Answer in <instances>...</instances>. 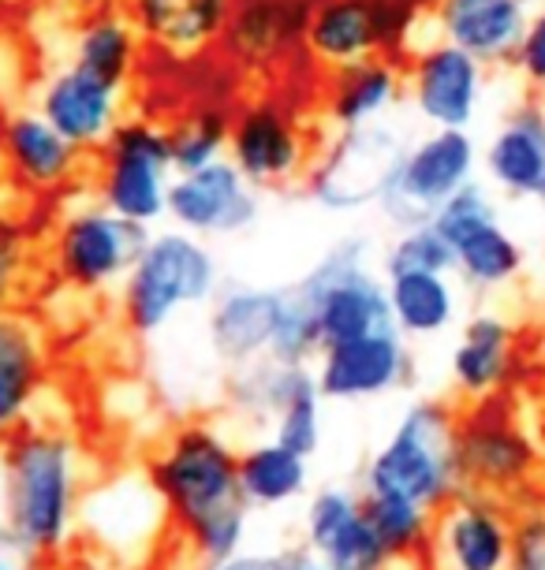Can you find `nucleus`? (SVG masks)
<instances>
[{"instance_id": "nucleus-1", "label": "nucleus", "mask_w": 545, "mask_h": 570, "mask_svg": "<svg viewBox=\"0 0 545 570\" xmlns=\"http://www.w3.org/2000/svg\"><path fill=\"white\" fill-rule=\"evenodd\" d=\"M236 459L240 448L213 422L176 425L149 455V485L198 567L221 563L247 544L251 503L243 500Z\"/></svg>"}, {"instance_id": "nucleus-2", "label": "nucleus", "mask_w": 545, "mask_h": 570, "mask_svg": "<svg viewBox=\"0 0 545 570\" xmlns=\"http://www.w3.org/2000/svg\"><path fill=\"white\" fill-rule=\"evenodd\" d=\"M82 481L87 462L71 433L27 422L0 440V525L19 556L52 559L68 548Z\"/></svg>"}, {"instance_id": "nucleus-3", "label": "nucleus", "mask_w": 545, "mask_h": 570, "mask_svg": "<svg viewBox=\"0 0 545 570\" xmlns=\"http://www.w3.org/2000/svg\"><path fill=\"white\" fill-rule=\"evenodd\" d=\"M459 414L445 400H415L400 411L389 436L370 451L362 466V492L370 497H400L426 511H441L459 497Z\"/></svg>"}, {"instance_id": "nucleus-4", "label": "nucleus", "mask_w": 545, "mask_h": 570, "mask_svg": "<svg viewBox=\"0 0 545 570\" xmlns=\"http://www.w3.org/2000/svg\"><path fill=\"white\" fill-rule=\"evenodd\" d=\"M224 284L213 246L179 228L149 232V239L120 284V317L132 336L154 340L179 314L210 306Z\"/></svg>"}, {"instance_id": "nucleus-5", "label": "nucleus", "mask_w": 545, "mask_h": 570, "mask_svg": "<svg viewBox=\"0 0 545 570\" xmlns=\"http://www.w3.org/2000/svg\"><path fill=\"white\" fill-rule=\"evenodd\" d=\"M292 295L314 317L322 347L392 328L385 276L373 265L370 239H359V235L329 246L306 268V276L292 284Z\"/></svg>"}, {"instance_id": "nucleus-6", "label": "nucleus", "mask_w": 545, "mask_h": 570, "mask_svg": "<svg viewBox=\"0 0 545 570\" xmlns=\"http://www.w3.org/2000/svg\"><path fill=\"white\" fill-rule=\"evenodd\" d=\"M173 149L168 127L154 116H124L98 149L94 190L116 217L149 228L168 220V187H173Z\"/></svg>"}, {"instance_id": "nucleus-7", "label": "nucleus", "mask_w": 545, "mask_h": 570, "mask_svg": "<svg viewBox=\"0 0 545 570\" xmlns=\"http://www.w3.org/2000/svg\"><path fill=\"white\" fill-rule=\"evenodd\" d=\"M422 16L419 0H314L303 52L325 75L373 57L403 60Z\"/></svg>"}, {"instance_id": "nucleus-8", "label": "nucleus", "mask_w": 545, "mask_h": 570, "mask_svg": "<svg viewBox=\"0 0 545 570\" xmlns=\"http://www.w3.org/2000/svg\"><path fill=\"white\" fill-rule=\"evenodd\" d=\"M149 228L116 217L101 202L68 206L49 232V268L64 287L82 295H101L109 287H120L132 273Z\"/></svg>"}, {"instance_id": "nucleus-9", "label": "nucleus", "mask_w": 545, "mask_h": 570, "mask_svg": "<svg viewBox=\"0 0 545 570\" xmlns=\"http://www.w3.org/2000/svg\"><path fill=\"white\" fill-rule=\"evenodd\" d=\"M411 138L389 120L337 131L306 168L303 190L322 209L356 213L378 206Z\"/></svg>"}, {"instance_id": "nucleus-10", "label": "nucleus", "mask_w": 545, "mask_h": 570, "mask_svg": "<svg viewBox=\"0 0 545 570\" xmlns=\"http://www.w3.org/2000/svg\"><path fill=\"white\" fill-rule=\"evenodd\" d=\"M478 142L471 131L456 127H430L426 135L411 138L403 149L397 171L378 202L381 217L397 232L430 224L434 213L456 195L459 187L475 179L478 171Z\"/></svg>"}, {"instance_id": "nucleus-11", "label": "nucleus", "mask_w": 545, "mask_h": 570, "mask_svg": "<svg viewBox=\"0 0 545 570\" xmlns=\"http://www.w3.org/2000/svg\"><path fill=\"white\" fill-rule=\"evenodd\" d=\"M228 160L254 190H292L306 179L314 146L292 105L276 94H254L232 109Z\"/></svg>"}, {"instance_id": "nucleus-12", "label": "nucleus", "mask_w": 545, "mask_h": 570, "mask_svg": "<svg viewBox=\"0 0 545 570\" xmlns=\"http://www.w3.org/2000/svg\"><path fill=\"white\" fill-rule=\"evenodd\" d=\"M403 98L422 124L467 131L486 98V68L430 30L403 57Z\"/></svg>"}, {"instance_id": "nucleus-13", "label": "nucleus", "mask_w": 545, "mask_h": 570, "mask_svg": "<svg viewBox=\"0 0 545 570\" xmlns=\"http://www.w3.org/2000/svg\"><path fill=\"white\" fill-rule=\"evenodd\" d=\"M310 373L325 403H370L411 389L415 354L397 328H385L373 336L322 347L310 362Z\"/></svg>"}, {"instance_id": "nucleus-14", "label": "nucleus", "mask_w": 545, "mask_h": 570, "mask_svg": "<svg viewBox=\"0 0 545 570\" xmlns=\"http://www.w3.org/2000/svg\"><path fill=\"white\" fill-rule=\"evenodd\" d=\"M459 470L467 489L483 492H512L531 478L538 448L523 433V425L512 417L508 403L494 400L471 403V411L459 414Z\"/></svg>"}, {"instance_id": "nucleus-15", "label": "nucleus", "mask_w": 545, "mask_h": 570, "mask_svg": "<svg viewBox=\"0 0 545 570\" xmlns=\"http://www.w3.org/2000/svg\"><path fill=\"white\" fill-rule=\"evenodd\" d=\"M310 12L314 0H232L217 46L236 71L270 79L303 52Z\"/></svg>"}, {"instance_id": "nucleus-16", "label": "nucleus", "mask_w": 545, "mask_h": 570, "mask_svg": "<svg viewBox=\"0 0 545 570\" xmlns=\"http://www.w3.org/2000/svg\"><path fill=\"white\" fill-rule=\"evenodd\" d=\"M262 213L259 190L243 179V171L228 157L213 160L198 171L173 176L168 187V220L173 228L198 235V239H228L254 228Z\"/></svg>"}, {"instance_id": "nucleus-17", "label": "nucleus", "mask_w": 545, "mask_h": 570, "mask_svg": "<svg viewBox=\"0 0 545 570\" xmlns=\"http://www.w3.org/2000/svg\"><path fill=\"white\" fill-rule=\"evenodd\" d=\"M512 511L483 489H464L434 514L430 556L437 570H508Z\"/></svg>"}, {"instance_id": "nucleus-18", "label": "nucleus", "mask_w": 545, "mask_h": 570, "mask_svg": "<svg viewBox=\"0 0 545 570\" xmlns=\"http://www.w3.org/2000/svg\"><path fill=\"white\" fill-rule=\"evenodd\" d=\"M303 552L329 570H397L362 511V497L344 485H322L303 508Z\"/></svg>"}, {"instance_id": "nucleus-19", "label": "nucleus", "mask_w": 545, "mask_h": 570, "mask_svg": "<svg viewBox=\"0 0 545 570\" xmlns=\"http://www.w3.org/2000/svg\"><path fill=\"white\" fill-rule=\"evenodd\" d=\"M0 165L12 187L30 198L64 195L87 171V154L71 146L38 109H16L0 120Z\"/></svg>"}, {"instance_id": "nucleus-20", "label": "nucleus", "mask_w": 545, "mask_h": 570, "mask_svg": "<svg viewBox=\"0 0 545 570\" xmlns=\"http://www.w3.org/2000/svg\"><path fill=\"white\" fill-rule=\"evenodd\" d=\"M284 303H288V287L224 279L217 295L210 298V314H206V336L213 354L228 370L270 358L276 332H281L284 321Z\"/></svg>"}, {"instance_id": "nucleus-21", "label": "nucleus", "mask_w": 545, "mask_h": 570, "mask_svg": "<svg viewBox=\"0 0 545 570\" xmlns=\"http://www.w3.org/2000/svg\"><path fill=\"white\" fill-rule=\"evenodd\" d=\"M127 90L101 82L98 75L64 63L38 86L35 109L68 138L71 146H79L82 154L101 149L116 131V124L124 120Z\"/></svg>"}, {"instance_id": "nucleus-22", "label": "nucleus", "mask_w": 545, "mask_h": 570, "mask_svg": "<svg viewBox=\"0 0 545 570\" xmlns=\"http://www.w3.org/2000/svg\"><path fill=\"white\" fill-rule=\"evenodd\" d=\"M531 12L527 0H434L426 23L448 46L471 52L483 68H505L516 60Z\"/></svg>"}, {"instance_id": "nucleus-23", "label": "nucleus", "mask_w": 545, "mask_h": 570, "mask_svg": "<svg viewBox=\"0 0 545 570\" xmlns=\"http://www.w3.org/2000/svg\"><path fill=\"white\" fill-rule=\"evenodd\" d=\"M519 332L500 314H471L459 328V340L448 358V376L459 400L478 403L505 395V389L519 376Z\"/></svg>"}, {"instance_id": "nucleus-24", "label": "nucleus", "mask_w": 545, "mask_h": 570, "mask_svg": "<svg viewBox=\"0 0 545 570\" xmlns=\"http://www.w3.org/2000/svg\"><path fill=\"white\" fill-rule=\"evenodd\" d=\"M486 183L512 202H545V109L519 101L483 149Z\"/></svg>"}, {"instance_id": "nucleus-25", "label": "nucleus", "mask_w": 545, "mask_h": 570, "mask_svg": "<svg viewBox=\"0 0 545 570\" xmlns=\"http://www.w3.org/2000/svg\"><path fill=\"white\" fill-rule=\"evenodd\" d=\"M228 12L232 0H124L143 46L173 60H195L217 46Z\"/></svg>"}, {"instance_id": "nucleus-26", "label": "nucleus", "mask_w": 545, "mask_h": 570, "mask_svg": "<svg viewBox=\"0 0 545 570\" xmlns=\"http://www.w3.org/2000/svg\"><path fill=\"white\" fill-rule=\"evenodd\" d=\"M49 376L41 328L19 309H0V440L30 422Z\"/></svg>"}, {"instance_id": "nucleus-27", "label": "nucleus", "mask_w": 545, "mask_h": 570, "mask_svg": "<svg viewBox=\"0 0 545 570\" xmlns=\"http://www.w3.org/2000/svg\"><path fill=\"white\" fill-rule=\"evenodd\" d=\"M403 101V60L373 57L340 68L325 82V120L333 131L385 120Z\"/></svg>"}, {"instance_id": "nucleus-28", "label": "nucleus", "mask_w": 545, "mask_h": 570, "mask_svg": "<svg viewBox=\"0 0 545 570\" xmlns=\"http://www.w3.org/2000/svg\"><path fill=\"white\" fill-rule=\"evenodd\" d=\"M392 328L408 343L437 340L459 321V287L452 273H392L385 276Z\"/></svg>"}, {"instance_id": "nucleus-29", "label": "nucleus", "mask_w": 545, "mask_h": 570, "mask_svg": "<svg viewBox=\"0 0 545 570\" xmlns=\"http://www.w3.org/2000/svg\"><path fill=\"white\" fill-rule=\"evenodd\" d=\"M236 470L243 500L251 503V511L288 508V503L303 500L310 492V459L276 444L273 436L251 440L247 448H240Z\"/></svg>"}, {"instance_id": "nucleus-30", "label": "nucleus", "mask_w": 545, "mask_h": 570, "mask_svg": "<svg viewBox=\"0 0 545 570\" xmlns=\"http://www.w3.org/2000/svg\"><path fill=\"white\" fill-rule=\"evenodd\" d=\"M143 60V38H138L135 23L124 12H94L82 19V27L75 30L71 41V63L90 75H98L101 82L127 90Z\"/></svg>"}, {"instance_id": "nucleus-31", "label": "nucleus", "mask_w": 545, "mask_h": 570, "mask_svg": "<svg viewBox=\"0 0 545 570\" xmlns=\"http://www.w3.org/2000/svg\"><path fill=\"white\" fill-rule=\"evenodd\" d=\"M310 365H288L276 358H262L251 365H240L228 376L224 400L247 425H273V417L284 411L288 400L310 381Z\"/></svg>"}, {"instance_id": "nucleus-32", "label": "nucleus", "mask_w": 545, "mask_h": 570, "mask_svg": "<svg viewBox=\"0 0 545 570\" xmlns=\"http://www.w3.org/2000/svg\"><path fill=\"white\" fill-rule=\"evenodd\" d=\"M452 276L464 279L471 292H500V287H512L523 276V265H527V250L523 243L512 235L505 224H483L478 232H471L467 239H459L452 246Z\"/></svg>"}, {"instance_id": "nucleus-33", "label": "nucleus", "mask_w": 545, "mask_h": 570, "mask_svg": "<svg viewBox=\"0 0 545 570\" xmlns=\"http://www.w3.org/2000/svg\"><path fill=\"white\" fill-rule=\"evenodd\" d=\"M168 127V149H173L176 176L198 171L213 160L228 157V135H232V112L224 105H195L184 109Z\"/></svg>"}, {"instance_id": "nucleus-34", "label": "nucleus", "mask_w": 545, "mask_h": 570, "mask_svg": "<svg viewBox=\"0 0 545 570\" xmlns=\"http://www.w3.org/2000/svg\"><path fill=\"white\" fill-rule=\"evenodd\" d=\"M362 511H367L385 552L397 559V563H419L430 552L434 511L400 497H370V492H362Z\"/></svg>"}, {"instance_id": "nucleus-35", "label": "nucleus", "mask_w": 545, "mask_h": 570, "mask_svg": "<svg viewBox=\"0 0 545 570\" xmlns=\"http://www.w3.org/2000/svg\"><path fill=\"white\" fill-rule=\"evenodd\" d=\"M452 246L437 235L434 224L403 228L392 235V243L381 254V276L392 273H452Z\"/></svg>"}, {"instance_id": "nucleus-36", "label": "nucleus", "mask_w": 545, "mask_h": 570, "mask_svg": "<svg viewBox=\"0 0 545 570\" xmlns=\"http://www.w3.org/2000/svg\"><path fill=\"white\" fill-rule=\"evenodd\" d=\"M322 395H318V384L314 376L299 389L288 406L281 414L273 417L270 425V436L276 444H284L288 451H295V455L303 459H314L318 451H322Z\"/></svg>"}, {"instance_id": "nucleus-37", "label": "nucleus", "mask_w": 545, "mask_h": 570, "mask_svg": "<svg viewBox=\"0 0 545 570\" xmlns=\"http://www.w3.org/2000/svg\"><path fill=\"white\" fill-rule=\"evenodd\" d=\"M494 220H500V206L494 198V187L471 179L467 187H459L456 195L434 213L430 224L448 246H456L459 239H467L471 232H478L483 224H494Z\"/></svg>"}, {"instance_id": "nucleus-38", "label": "nucleus", "mask_w": 545, "mask_h": 570, "mask_svg": "<svg viewBox=\"0 0 545 570\" xmlns=\"http://www.w3.org/2000/svg\"><path fill=\"white\" fill-rule=\"evenodd\" d=\"M30 273V228L16 213L0 209V309H12Z\"/></svg>"}, {"instance_id": "nucleus-39", "label": "nucleus", "mask_w": 545, "mask_h": 570, "mask_svg": "<svg viewBox=\"0 0 545 570\" xmlns=\"http://www.w3.org/2000/svg\"><path fill=\"white\" fill-rule=\"evenodd\" d=\"M508 570H545V508H527L512 519Z\"/></svg>"}, {"instance_id": "nucleus-40", "label": "nucleus", "mask_w": 545, "mask_h": 570, "mask_svg": "<svg viewBox=\"0 0 545 570\" xmlns=\"http://www.w3.org/2000/svg\"><path fill=\"white\" fill-rule=\"evenodd\" d=\"M512 68H516V75L531 86V90L545 94V4H538L531 12Z\"/></svg>"}, {"instance_id": "nucleus-41", "label": "nucleus", "mask_w": 545, "mask_h": 570, "mask_svg": "<svg viewBox=\"0 0 545 570\" xmlns=\"http://www.w3.org/2000/svg\"><path fill=\"white\" fill-rule=\"evenodd\" d=\"M306 552L303 548H262V552H236L221 563H210L202 570H303Z\"/></svg>"}, {"instance_id": "nucleus-42", "label": "nucleus", "mask_w": 545, "mask_h": 570, "mask_svg": "<svg viewBox=\"0 0 545 570\" xmlns=\"http://www.w3.org/2000/svg\"><path fill=\"white\" fill-rule=\"evenodd\" d=\"M0 570H38V567H35V559L8 552V556H0Z\"/></svg>"}, {"instance_id": "nucleus-43", "label": "nucleus", "mask_w": 545, "mask_h": 570, "mask_svg": "<svg viewBox=\"0 0 545 570\" xmlns=\"http://www.w3.org/2000/svg\"><path fill=\"white\" fill-rule=\"evenodd\" d=\"M8 552H16V548H12V541H8L4 525H0V556H8Z\"/></svg>"}, {"instance_id": "nucleus-44", "label": "nucleus", "mask_w": 545, "mask_h": 570, "mask_svg": "<svg viewBox=\"0 0 545 570\" xmlns=\"http://www.w3.org/2000/svg\"><path fill=\"white\" fill-rule=\"evenodd\" d=\"M538 365H542V373H545V328H542V336H538Z\"/></svg>"}, {"instance_id": "nucleus-45", "label": "nucleus", "mask_w": 545, "mask_h": 570, "mask_svg": "<svg viewBox=\"0 0 545 570\" xmlns=\"http://www.w3.org/2000/svg\"><path fill=\"white\" fill-rule=\"evenodd\" d=\"M303 570H329V567H322V563H318V559H310V556H306V563H303Z\"/></svg>"}, {"instance_id": "nucleus-46", "label": "nucleus", "mask_w": 545, "mask_h": 570, "mask_svg": "<svg viewBox=\"0 0 545 570\" xmlns=\"http://www.w3.org/2000/svg\"><path fill=\"white\" fill-rule=\"evenodd\" d=\"M419 4H422V8H430V4H434V0H419Z\"/></svg>"}]
</instances>
